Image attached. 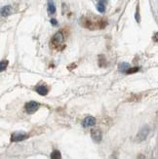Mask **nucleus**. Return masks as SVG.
I'll use <instances>...</instances> for the list:
<instances>
[{
    "label": "nucleus",
    "instance_id": "2",
    "mask_svg": "<svg viewBox=\"0 0 158 159\" xmlns=\"http://www.w3.org/2000/svg\"><path fill=\"white\" fill-rule=\"evenodd\" d=\"M25 107H26V111L28 114H33L34 112L37 111V109L39 108V103L34 101H31V102H28Z\"/></svg>",
    "mask_w": 158,
    "mask_h": 159
},
{
    "label": "nucleus",
    "instance_id": "1",
    "mask_svg": "<svg viewBox=\"0 0 158 159\" xmlns=\"http://www.w3.org/2000/svg\"><path fill=\"white\" fill-rule=\"evenodd\" d=\"M64 41V35L62 32H57L53 36V38L51 40V43L53 44L54 47H59L60 46Z\"/></svg>",
    "mask_w": 158,
    "mask_h": 159
},
{
    "label": "nucleus",
    "instance_id": "5",
    "mask_svg": "<svg viewBox=\"0 0 158 159\" xmlns=\"http://www.w3.org/2000/svg\"><path fill=\"white\" fill-rule=\"evenodd\" d=\"M91 138L93 139L95 143H101L102 139V133L100 129H92L91 130Z\"/></svg>",
    "mask_w": 158,
    "mask_h": 159
},
{
    "label": "nucleus",
    "instance_id": "16",
    "mask_svg": "<svg viewBox=\"0 0 158 159\" xmlns=\"http://www.w3.org/2000/svg\"><path fill=\"white\" fill-rule=\"evenodd\" d=\"M154 37H156V38H154V40L157 41V40H158V33H156V34L154 35Z\"/></svg>",
    "mask_w": 158,
    "mask_h": 159
},
{
    "label": "nucleus",
    "instance_id": "7",
    "mask_svg": "<svg viewBox=\"0 0 158 159\" xmlns=\"http://www.w3.org/2000/svg\"><path fill=\"white\" fill-rule=\"evenodd\" d=\"M12 13H13V9H12V7H11L10 5L5 6V7H3L1 9V16L2 17H8Z\"/></svg>",
    "mask_w": 158,
    "mask_h": 159
},
{
    "label": "nucleus",
    "instance_id": "11",
    "mask_svg": "<svg viewBox=\"0 0 158 159\" xmlns=\"http://www.w3.org/2000/svg\"><path fill=\"white\" fill-rule=\"evenodd\" d=\"M52 159H60L62 155H60V152L59 150H54L52 153H51V156H50Z\"/></svg>",
    "mask_w": 158,
    "mask_h": 159
},
{
    "label": "nucleus",
    "instance_id": "13",
    "mask_svg": "<svg viewBox=\"0 0 158 159\" xmlns=\"http://www.w3.org/2000/svg\"><path fill=\"white\" fill-rule=\"evenodd\" d=\"M8 65V61H1V63H0V70L3 71L4 69H6Z\"/></svg>",
    "mask_w": 158,
    "mask_h": 159
},
{
    "label": "nucleus",
    "instance_id": "9",
    "mask_svg": "<svg viewBox=\"0 0 158 159\" xmlns=\"http://www.w3.org/2000/svg\"><path fill=\"white\" fill-rule=\"evenodd\" d=\"M48 13L50 15H53L56 13V6L52 0H48Z\"/></svg>",
    "mask_w": 158,
    "mask_h": 159
},
{
    "label": "nucleus",
    "instance_id": "3",
    "mask_svg": "<svg viewBox=\"0 0 158 159\" xmlns=\"http://www.w3.org/2000/svg\"><path fill=\"white\" fill-rule=\"evenodd\" d=\"M28 138V135L23 132H15L12 134L11 136V140L12 142H22V140H25L26 139Z\"/></svg>",
    "mask_w": 158,
    "mask_h": 159
},
{
    "label": "nucleus",
    "instance_id": "12",
    "mask_svg": "<svg viewBox=\"0 0 158 159\" xmlns=\"http://www.w3.org/2000/svg\"><path fill=\"white\" fill-rule=\"evenodd\" d=\"M97 9H98V11L100 12V13H104L105 12V4L102 1H100L98 3V5H97Z\"/></svg>",
    "mask_w": 158,
    "mask_h": 159
},
{
    "label": "nucleus",
    "instance_id": "15",
    "mask_svg": "<svg viewBox=\"0 0 158 159\" xmlns=\"http://www.w3.org/2000/svg\"><path fill=\"white\" fill-rule=\"evenodd\" d=\"M51 23L54 24V26H56V24H57V21L55 20V19H52V20H51Z\"/></svg>",
    "mask_w": 158,
    "mask_h": 159
},
{
    "label": "nucleus",
    "instance_id": "10",
    "mask_svg": "<svg viewBox=\"0 0 158 159\" xmlns=\"http://www.w3.org/2000/svg\"><path fill=\"white\" fill-rule=\"evenodd\" d=\"M118 69H119L120 71H122V72H127V71H128V69H130V65L127 64V63H122V64L119 65Z\"/></svg>",
    "mask_w": 158,
    "mask_h": 159
},
{
    "label": "nucleus",
    "instance_id": "4",
    "mask_svg": "<svg viewBox=\"0 0 158 159\" xmlns=\"http://www.w3.org/2000/svg\"><path fill=\"white\" fill-rule=\"evenodd\" d=\"M148 134H149V128L148 126H144L143 129L138 133L137 140H138V142H143V140H144L145 139L148 138Z\"/></svg>",
    "mask_w": 158,
    "mask_h": 159
},
{
    "label": "nucleus",
    "instance_id": "14",
    "mask_svg": "<svg viewBox=\"0 0 158 159\" xmlns=\"http://www.w3.org/2000/svg\"><path fill=\"white\" fill-rule=\"evenodd\" d=\"M139 70V68H133V69H129L128 71H127L126 73H128V74H130V73H134V72H137Z\"/></svg>",
    "mask_w": 158,
    "mask_h": 159
},
{
    "label": "nucleus",
    "instance_id": "6",
    "mask_svg": "<svg viewBox=\"0 0 158 159\" xmlns=\"http://www.w3.org/2000/svg\"><path fill=\"white\" fill-rule=\"evenodd\" d=\"M96 124V119L93 116H87L82 122V126L85 128H88V127H92Z\"/></svg>",
    "mask_w": 158,
    "mask_h": 159
},
{
    "label": "nucleus",
    "instance_id": "17",
    "mask_svg": "<svg viewBox=\"0 0 158 159\" xmlns=\"http://www.w3.org/2000/svg\"><path fill=\"white\" fill-rule=\"evenodd\" d=\"M102 1H105V0H102Z\"/></svg>",
    "mask_w": 158,
    "mask_h": 159
},
{
    "label": "nucleus",
    "instance_id": "8",
    "mask_svg": "<svg viewBox=\"0 0 158 159\" xmlns=\"http://www.w3.org/2000/svg\"><path fill=\"white\" fill-rule=\"evenodd\" d=\"M35 90L41 96H46L48 94V88L46 86H44V85H39V86L36 87Z\"/></svg>",
    "mask_w": 158,
    "mask_h": 159
}]
</instances>
